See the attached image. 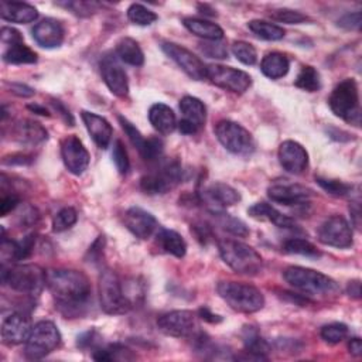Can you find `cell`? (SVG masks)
<instances>
[{"label": "cell", "instance_id": "1", "mask_svg": "<svg viewBox=\"0 0 362 362\" xmlns=\"http://www.w3.org/2000/svg\"><path fill=\"white\" fill-rule=\"evenodd\" d=\"M46 286L65 317H80L91 302V281L80 270L50 269L46 272Z\"/></svg>", "mask_w": 362, "mask_h": 362}, {"label": "cell", "instance_id": "2", "mask_svg": "<svg viewBox=\"0 0 362 362\" xmlns=\"http://www.w3.org/2000/svg\"><path fill=\"white\" fill-rule=\"evenodd\" d=\"M284 280L306 298H334L340 293L338 283L327 274L302 266H291L283 273Z\"/></svg>", "mask_w": 362, "mask_h": 362}, {"label": "cell", "instance_id": "3", "mask_svg": "<svg viewBox=\"0 0 362 362\" xmlns=\"http://www.w3.org/2000/svg\"><path fill=\"white\" fill-rule=\"evenodd\" d=\"M220 298L235 312L252 314L263 309L265 298L258 287L239 281H221L216 286Z\"/></svg>", "mask_w": 362, "mask_h": 362}, {"label": "cell", "instance_id": "4", "mask_svg": "<svg viewBox=\"0 0 362 362\" xmlns=\"http://www.w3.org/2000/svg\"><path fill=\"white\" fill-rule=\"evenodd\" d=\"M218 251L223 260L239 274L256 276L263 267L262 256L241 241L223 239L218 242Z\"/></svg>", "mask_w": 362, "mask_h": 362}, {"label": "cell", "instance_id": "5", "mask_svg": "<svg viewBox=\"0 0 362 362\" xmlns=\"http://www.w3.org/2000/svg\"><path fill=\"white\" fill-rule=\"evenodd\" d=\"M99 300L106 314H125L133 306L122 280L109 269H105L99 276Z\"/></svg>", "mask_w": 362, "mask_h": 362}, {"label": "cell", "instance_id": "6", "mask_svg": "<svg viewBox=\"0 0 362 362\" xmlns=\"http://www.w3.org/2000/svg\"><path fill=\"white\" fill-rule=\"evenodd\" d=\"M328 105L333 113L345 122L359 126L361 125V108H359V91L354 80L348 78L341 81L331 92Z\"/></svg>", "mask_w": 362, "mask_h": 362}, {"label": "cell", "instance_id": "7", "mask_svg": "<svg viewBox=\"0 0 362 362\" xmlns=\"http://www.w3.org/2000/svg\"><path fill=\"white\" fill-rule=\"evenodd\" d=\"M2 280L15 292L37 296L46 286V272L37 265H18L4 269Z\"/></svg>", "mask_w": 362, "mask_h": 362}, {"label": "cell", "instance_id": "8", "mask_svg": "<svg viewBox=\"0 0 362 362\" xmlns=\"http://www.w3.org/2000/svg\"><path fill=\"white\" fill-rule=\"evenodd\" d=\"M215 136L223 146L234 155L249 156L255 151V140L252 134L237 122H218L215 126Z\"/></svg>", "mask_w": 362, "mask_h": 362}, {"label": "cell", "instance_id": "9", "mask_svg": "<svg viewBox=\"0 0 362 362\" xmlns=\"http://www.w3.org/2000/svg\"><path fill=\"white\" fill-rule=\"evenodd\" d=\"M61 344V333L53 321H39L33 326L26 341V355L30 359H41L55 351Z\"/></svg>", "mask_w": 362, "mask_h": 362}, {"label": "cell", "instance_id": "10", "mask_svg": "<svg viewBox=\"0 0 362 362\" xmlns=\"http://www.w3.org/2000/svg\"><path fill=\"white\" fill-rule=\"evenodd\" d=\"M207 78L218 88H223L234 94H244L252 85V78L245 71L221 64L208 65Z\"/></svg>", "mask_w": 362, "mask_h": 362}, {"label": "cell", "instance_id": "11", "mask_svg": "<svg viewBox=\"0 0 362 362\" xmlns=\"http://www.w3.org/2000/svg\"><path fill=\"white\" fill-rule=\"evenodd\" d=\"M183 179L181 166L177 162H169L159 170L143 176L140 180V188L151 195L166 194L174 188Z\"/></svg>", "mask_w": 362, "mask_h": 362}, {"label": "cell", "instance_id": "12", "mask_svg": "<svg viewBox=\"0 0 362 362\" xmlns=\"http://www.w3.org/2000/svg\"><path fill=\"white\" fill-rule=\"evenodd\" d=\"M158 327L162 333L176 338L194 337L198 328L197 316L188 310H174L158 319Z\"/></svg>", "mask_w": 362, "mask_h": 362}, {"label": "cell", "instance_id": "13", "mask_svg": "<svg viewBox=\"0 0 362 362\" xmlns=\"http://www.w3.org/2000/svg\"><path fill=\"white\" fill-rule=\"evenodd\" d=\"M319 241L327 246L347 249L354 244L352 228L341 215L330 216L319 230Z\"/></svg>", "mask_w": 362, "mask_h": 362}, {"label": "cell", "instance_id": "14", "mask_svg": "<svg viewBox=\"0 0 362 362\" xmlns=\"http://www.w3.org/2000/svg\"><path fill=\"white\" fill-rule=\"evenodd\" d=\"M162 50L166 53V55L170 60H173L186 72L191 80L201 81L207 78V65L190 50L170 41L163 43Z\"/></svg>", "mask_w": 362, "mask_h": 362}, {"label": "cell", "instance_id": "15", "mask_svg": "<svg viewBox=\"0 0 362 362\" xmlns=\"http://www.w3.org/2000/svg\"><path fill=\"white\" fill-rule=\"evenodd\" d=\"M62 162L69 173L81 176L90 166V153L84 143L74 134L67 136L61 143Z\"/></svg>", "mask_w": 362, "mask_h": 362}, {"label": "cell", "instance_id": "16", "mask_svg": "<svg viewBox=\"0 0 362 362\" xmlns=\"http://www.w3.org/2000/svg\"><path fill=\"white\" fill-rule=\"evenodd\" d=\"M180 111L183 113V119L177 126L183 134H194L204 127L207 122V108L198 98L184 97L180 101Z\"/></svg>", "mask_w": 362, "mask_h": 362}, {"label": "cell", "instance_id": "17", "mask_svg": "<svg viewBox=\"0 0 362 362\" xmlns=\"http://www.w3.org/2000/svg\"><path fill=\"white\" fill-rule=\"evenodd\" d=\"M280 166L291 174H302L309 166V155L300 143L286 140L279 148Z\"/></svg>", "mask_w": 362, "mask_h": 362}, {"label": "cell", "instance_id": "18", "mask_svg": "<svg viewBox=\"0 0 362 362\" xmlns=\"http://www.w3.org/2000/svg\"><path fill=\"white\" fill-rule=\"evenodd\" d=\"M101 74L109 91L118 98H126L129 94V81L125 69L115 57H104L101 61Z\"/></svg>", "mask_w": 362, "mask_h": 362}, {"label": "cell", "instance_id": "19", "mask_svg": "<svg viewBox=\"0 0 362 362\" xmlns=\"http://www.w3.org/2000/svg\"><path fill=\"white\" fill-rule=\"evenodd\" d=\"M126 228L139 239H149L159 228L155 216L139 207H132L125 212Z\"/></svg>", "mask_w": 362, "mask_h": 362}, {"label": "cell", "instance_id": "20", "mask_svg": "<svg viewBox=\"0 0 362 362\" xmlns=\"http://www.w3.org/2000/svg\"><path fill=\"white\" fill-rule=\"evenodd\" d=\"M267 195L272 201L281 205H307L312 197V191L299 184H273L267 188Z\"/></svg>", "mask_w": 362, "mask_h": 362}, {"label": "cell", "instance_id": "21", "mask_svg": "<svg viewBox=\"0 0 362 362\" xmlns=\"http://www.w3.org/2000/svg\"><path fill=\"white\" fill-rule=\"evenodd\" d=\"M32 330V320L27 314L13 313L2 324V340L6 345H19L29 340Z\"/></svg>", "mask_w": 362, "mask_h": 362}, {"label": "cell", "instance_id": "22", "mask_svg": "<svg viewBox=\"0 0 362 362\" xmlns=\"http://www.w3.org/2000/svg\"><path fill=\"white\" fill-rule=\"evenodd\" d=\"M34 41L43 48H57L62 44L65 30L61 22L55 19H44L37 23L33 30Z\"/></svg>", "mask_w": 362, "mask_h": 362}, {"label": "cell", "instance_id": "23", "mask_svg": "<svg viewBox=\"0 0 362 362\" xmlns=\"http://www.w3.org/2000/svg\"><path fill=\"white\" fill-rule=\"evenodd\" d=\"M204 201L215 208L212 212L223 211V208L238 204L241 201V194L225 183H214L204 190Z\"/></svg>", "mask_w": 362, "mask_h": 362}, {"label": "cell", "instance_id": "24", "mask_svg": "<svg viewBox=\"0 0 362 362\" xmlns=\"http://www.w3.org/2000/svg\"><path fill=\"white\" fill-rule=\"evenodd\" d=\"M81 116L97 146L99 149H108L113 136V129L111 123L105 118L88 111H83Z\"/></svg>", "mask_w": 362, "mask_h": 362}, {"label": "cell", "instance_id": "25", "mask_svg": "<svg viewBox=\"0 0 362 362\" xmlns=\"http://www.w3.org/2000/svg\"><path fill=\"white\" fill-rule=\"evenodd\" d=\"M248 214L255 220L272 223L276 227L283 228V230H293L298 227L295 220H292L291 216L281 214L274 207H272L270 204H266V202H258V204L252 205L248 209Z\"/></svg>", "mask_w": 362, "mask_h": 362}, {"label": "cell", "instance_id": "26", "mask_svg": "<svg viewBox=\"0 0 362 362\" xmlns=\"http://www.w3.org/2000/svg\"><path fill=\"white\" fill-rule=\"evenodd\" d=\"M0 16L4 20L18 25L33 23L39 19V12L34 6L22 2H6L0 4Z\"/></svg>", "mask_w": 362, "mask_h": 362}, {"label": "cell", "instance_id": "27", "mask_svg": "<svg viewBox=\"0 0 362 362\" xmlns=\"http://www.w3.org/2000/svg\"><path fill=\"white\" fill-rule=\"evenodd\" d=\"M152 126L162 134H170L177 127V119L173 109L165 104H155L149 111Z\"/></svg>", "mask_w": 362, "mask_h": 362}, {"label": "cell", "instance_id": "28", "mask_svg": "<svg viewBox=\"0 0 362 362\" xmlns=\"http://www.w3.org/2000/svg\"><path fill=\"white\" fill-rule=\"evenodd\" d=\"M183 25L190 33L207 41H220L224 39V30L216 23H211L208 20L197 18H186L183 20Z\"/></svg>", "mask_w": 362, "mask_h": 362}, {"label": "cell", "instance_id": "29", "mask_svg": "<svg viewBox=\"0 0 362 362\" xmlns=\"http://www.w3.org/2000/svg\"><path fill=\"white\" fill-rule=\"evenodd\" d=\"M288 68H291V62H288L287 57L281 53H269L263 57L260 62L263 76L270 80H279L286 77Z\"/></svg>", "mask_w": 362, "mask_h": 362}, {"label": "cell", "instance_id": "30", "mask_svg": "<svg viewBox=\"0 0 362 362\" xmlns=\"http://www.w3.org/2000/svg\"><path fill=\"white\" fill-rule=\"evenodd\" d=\"M156 238H158L159 246L166 253H170V255H173L176 258H180V259L186 256V253H187V244H186L184 238L179 232L162 228V230H159Z\"/></svg>", "mask_w": 362, "mask_h": 362}, {"label": "cell", "instance_id": "31", "mask_svg": "<svg viewBox=\"0 0 362 362\" xmlns=\"http://www.w3.org/2000/svg\"><path fill=\"white\" fill-rule=\"evenodd\" d=\"M116 55L120 61L133 67H141L144 64V54L140 46L129 37L119 40L116 44Z\"/></svg>", "mask_w": 362, "mask_h": 362}, {"label": "cell", "instance_id": "32", "mask_svg": "<svg viewBox=\"0 0 362 362\" xmlns=\"http://www.w3.org/2000/svg\"><path fill=\"white\" fill-rule=\"evenodd\" d=\"M4 61L13 65H23V64H34L37 62V54L25 44V41H18L9 44L8 48L4 51Z\"/></svg>", "mask_w": 362, "mask_h": 362}, {"label": "cell", "instance_id": "33", "mask_svg": "<svg viewBox=\"0 0 362 362\" xmlns=\"http://www.w3.org/2000/svg\"><path fill=\"white\" fill-rule=\"evenodd\" d=\"M16 136L23 143L37 144L47 140V130L37 122L23 120L16 127Z\"/></svg>", "mask_w": 362, "mask_h": 362}, {"label": "cell", "instance_id": "34", "mask_svg": "<svg viewBox=\"0 0 362 362\" xmlns=\"http://www.w3.org/2000/svg\"><path fill=\"white\" fill-rule=\"evenodd\" d=\"M244 342L246 349L245 352L249 354V359H267V354L272 351L269 342L255 331H249L248 335L244 337Z\"/></svg>", "mask_w": 362, "mask_h": 362}, {"label": "cell", "instance_id": "35", "mask_svg": "<svg viewBox=\"0 0 362 362\" xmlns=\"http://www.w3.org/2000/svg\"><path fill=\"white\" fill-rule=\"evenodd\" d=\"M248 29L259 39L266 41H279L284 37V30L277 25L265 22V20H251Z\"/></svg>", "mask_w": 362, "mask_h": 362}, {"label": "cell", "instance_id": "36", "mask_svg": "<svg viewBox=\"0 0 362 362\" xmlns=\"http://www.w3.org/2000/svg\"><path fill=\"white\" fill-rule=\"evenodd\" d=\"M295 85L303 91L307 92H316L320 90L321 87V81H320V74L319 71L314 67L310 65H305L302 68V71L299 72V76L295 81Z\"/></svg>", "mask_w": 362, "mask_h": 362}, {"label": "cell", "instance_id": "37", "mask_svg": "<svg viewBox=\"0 0 362 362\" xmlns=\"http://www.w3.org/2000/svg\"><path fill=\"white\" fill-rule=\"evenodd\" d=\"M216 218H218V224L230 234L235 235V237H248L249 235V230L245 225V223H242L241 220L235 218V216H231L230 214H225L223 211H214L212 212Z\"/></svg>", "mask_w": 362, "mask_h": 362}, {"label": "cell", "instance_id": "38", "mask_svg": "<svg viewBox=\"0 0 362 362\" xmlns=\"http://www.w3.org/2000/svg\"><path fill=\"white\" fill-rule=\"evenodd\" d=\"M283 251L286 253L302 255V256H309V258H319L321 255L312 242L302 239V238H292V239L286 241L283 244Z\"/></svg>", "mask_w": 362, "mask_h": 362}, {"label": "cell", "instance_id": "39", "mask_svg": "<svg viewBox=\"0 0 362 362\" xmlns=\"http://www.w3.org/2000/svg\"><path fill=\"white\" fill-rule=\"evenodd\" d=\"M78 221V214L74 208L67 207L60 209L53 218V231L54 232H64L74 227Z\"/></svg>", "mask_w": 362, "mask_h": 362}, {"label": "cell", "instance_id": "40", "mask_svg": "<svg viewBox=\"0 0 362 362\" xmlns=\"http://www.w3.org/2000/svg\"><path fill=\"white\" fill-rule=\"evenodd\" d=\"M127 18L133 25L151 26L158 20V15L140 4H133L127 9Z\"/></svg>", "mask_w": 362, "mask_h": 362}, {"label": "cell", "instance_id": "41", "mask_svg": "<svg viewBox=\"0 0 362 362\" xmlns=\"http://www.w3.org/2000/svg\"><path fill=\"white\" fill-rule=\"evenodd\" d=\"M232 54L245 65H255L258 61V53L255 47L246 41H235L232 44Z\"/></svg>", "mask_w": 362, "mask_h": 362}, {"label": "cell", "instance_id": "42", "mask_svg": "<svg viewBox=\"0 0 362 362\" xmlns=\"http://www.w3.org/2000/svg\"><path fill=\"white\" fill-rule=\"evenodd\" d=\"M321 338L328 344H338L348 335V327L342 323H331L321 328Z\"/></svg>", "mask_w": 362, "mask_h": 362}, {"label": "cell", "instance_id": "43", "mask_svg": "<svg viewBox=\"0 0 362 362\" xmlns=\"http://www.w3.org/2000/svg\"><path fill=\"white\" fill-rule=\"evenodd\" d=\"M126 354H129V349H126L125 347L119 345V344H112L108 345L106 348H99L94 352V359L97 361H116V359H130V356H126Z\"/></svg>", "mask_w": 362, "mask_h": 362}, {"label": "cell", "instance_id": "44", "mask_svg": "<svg viewBox=\"0 0 362 362\" xmlns=\"http://www.w3.org/2000/svg\"><path fill=\"white\" fill-rule=\"evenodd\" d=\"M165 151V143L162 139L159 137H151L146 139V143H144V146L140 152L141 158L148 162H156L162 158Z\"/></svg>", "mask_w": 362, "mask_h": 362}, {"label": "cell", "instance_id": "45", "mask_svg": "<svg viewBox=\"0 0 362 362\" xmlns=\"http://www.w3.org/2000/svg\"><path fill=\"white\" fill-rule=\"evenodd\" d=\"M270 18L276 22L286 25H302L309 22V18L306 15L292 9H276L270 13Z\"/></svg>", "mask_w": 362, "mask_h": 362}, {"label": "cell", "instance_id": "46", "mask_svg": "<svg viewBox=\"0 0 362 362\" xmlns=\"http://www.w3.org/2000/svg\"><path fill=\"white\" fill-rule=\"evenodd\" d=\"M112 159H113V163H115V166H116V169L120 174H126L129 172L130 162H129V156H127V152L125 149V144L122 143V140H116L113 143Z\"/></svg>", "mask_w": 362, "mask_h": 362}, {"label": "cell", "instance_id": "47", "mask_svg": "<svg viewBox=\"0 0 362 362\" xmlns=\"http://www.w3.org/2000/svg\"><path fill=\"white\" fill-rule=\"evenodd\" d=\"M58 5L64 6L65 9H69L72 13L81 18H88L95 12H98V9L101 8V5L97 2H81V0L80 2H64Z\"/></svg>", "mask_w": 362, "mask_h": 362}, {"label": "cell", "instance_id": "48", "mask_svg": "<svg viewBox=\"0 0 362 362\" xmlns=\"http://www.w3.org/2000/svg\"><path fill=\"white\" fill-rule=\"evenodd\" d=\"M316 181L319 183V186L327 191L328 194L334 195V197H345L351 193L352 190V186L349 184H345L342 181H338V180H326V179H316Z\"/></svg>", "mask_w": 362, "mask_h": 362}, {"label": "cell", "instance_id": "49", "mask_svg": "<svg viewBox=\"0 0 362 362\" xmlns=\"http://www.w3.org/2000/svg\"><path fill=\"white\" fill-rule=\"evenodd\" d=\"M119 122H120V125H122L125 133L127 134L130 143L133 144V146H134V148L139 151V153H140L141 149H143V146H144V143H146V139H144V137L141 136V133H140V132L133 126V123H130L126 118L119 116Z\"/></svg>", "mask_w": 362, "mask_h": 362}, {"label": "cell", "instance_id": "50", "mask_svg": "<svg viewBox=\"0 0 362 362\" xmlns=\"http://www.w3.org/2000/svg\"><path fill=\"white\" fill-rule=\"evenodd\" d=\"M201 51L208 55L209 58H227L228 50L225 46L220 44L218 41H208L201 44Z\"/></svg>", "mask_w": 362, "mask_h": 362}, {"label": "cell", "instance_id": "51", "mask_svg": "<svg viewBox=\"0 0 362 362\" xmlns=\"http://www.w3.org/2000/svg\"><path fill=\"white\" fill-rule=\"evenodd\" d=\"M338 26L345 30H358L361 27V13H349L338 20Z\"/></svg>", "mask_w": 362, "mask_h": 362}, {"label": "cell", "instance_id": "52", "mask_svg": "<svg viewBox=\"0 0 362 362\" xmlns=\"http://www.w3.org/2000/svg\"><path fill=\"white\" fill-rule=\"evenodd\" d=\"M20 198L16 194H9L5 195L2 198V202H0V215L6 216L9 212H12L13 209H16V207L19 205Z\"/></svg>", "mask_w": 362, "mask_h": 362}, {"label": "cell", "instance_id": "53", "mask_svg": "<svg viewBox=\"0 0 362 362\" xmlns=\"http://www.w3.org/2000/svg\"><path fill=\"white\" fill-rule=\"evenodd\" d=\"M0 37H2V41L4 44H13V43H18V41H23V37L22 34L12 29V27H4L2 29V34H0Z\"/></svg>", "mask_w": 362, "mask_h": 362}, {"label": "cell", "instance_id": "54", "mask_svg": "<svg viewBox=\"0 0 362 362\" xmlns=\"http://www.w3.org/2000/svg\"><path fill=\"white\" fill-rule=\"evenodd\" d=\"M99 340V335L97 334V331H88L85 334H83L81 337H78V347L81 348H91L94 347Z\"/></svg>", "mask_w": 362, "mask_h": 362}, {"label": "cell", "instance_id": "55", "mask_svg": "<svg viewBox=\"0 0 362 362\" xmlns=\"http://www.w3.org/2000/svg\"><path fill=\"white\" fill-rule=\"evenodd\" d=\"M104 242H105L104 237H99L95 241V244L92 245V248H90V255H91V259H92L91 262H99V259L104 253Z\"/></svg>", "mask_w": 362, "mask_h": 362}, {"label": "cell", "instance_id": "56", "mask_svg": "<svg viewBox=\"0 0 362 362\" xmlns=\"http://www.w3.org/2000/svg\"><path fill=\"white\" fill-rule=\"evenodd\" d=\"M51 105L54 106V109L57 111V113H60L61 115V118L69 125V126H72L74 125V118H72V115L69 113V111L68 109H65V106L60 102V101H53L51 102Z\"/></svg>", "mask_w": 362, "mask_h": 362}, {"label": "cell", "instance_id": "57", "mask_svg": "<svg viewBox=\"0 0 362 362\" xmlns=\"http://www.w3.org/2000/svg\"><path fill=\"white\" fill-rule=\"evenodd\" d=\"M11 90L15 95L18 97H22V98H30L34 95V90L25 85V84H12L11 85Z\"/></svg>", "mask_w": 362, "mask_h": 362}, {"label": "cell", "instance_id": "58", "mask_svg": "<svg viewBox=\"0 0 362 362\" xmlns=\"http://www.w3.org/2000/svg\"><path fill=\"white\" fill-rule=\"evenodd\" d=\"M30 162H32V158L26 155H15L12 158L4 159V165H29Z\"/></svg>", "mask_w": 362, "mask_h": 362}, {"label": "cell", "instance_id": "59", "mask_svg": "<svg viewBox=\"0 0 362 362\" xmlns=\"http://www.w3.org/2000/svg\"><path fill=\"white\" fill-rule=\"evenodd\" d=\"M198 316H200L202 320L209 321V323H220V321H223V319H221L220 316H216V314L211 313L207 307L200 309V310H198Z\"/></svg>", "mask_w": 362, "mask_h": 362}, {"label": "cell", "instance_id": "60", "mask_svg": "<svg viewBox=\"0 0 362 362\" xmlns=\"http://www.w3.org/2000/svg\"><path fill=\"white\" fill-rule=\"evenodd\" d=\"M348 349L354 356H361L362 355V342L359 338H351L348 342Z\"/></svg>", "mask_w": 362, "mask_h": 362}, {"label": "cell", "instance_id": "61", "mask_svg": "<svg viewBox=\"0 0 362 362\" xmlns=\"http://www.w3.org/2000/svg\"><path fill=\"white\" fill-rule=\"evenodd\" d=\"M347 292H348V295H349L351 298L359 299V298H361V283H359V280H352V281H349V283H348Z\"/></svg>", "mask_w": 362, "mask_h": 362}, {"label": "cell", "instance_id": "62", "mask_svg": "<svg viewBox=\"0 0 362 362\" xmlns=\"http://www.w3.org/2000/svg\"><path fill=\"white\" fill-rule=\"evenodd\" d=\"M29 109L33 111L34 113H39V115H43V116H50L48 111L40 105H29Z\"/></svg>", "mask_w": 362, "mask_h": 362}]
</instances>
